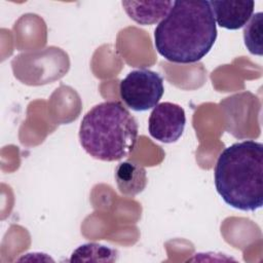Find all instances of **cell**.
Wrapping results in <instances>:
<instances>
[{
	"instance_id": "5",
	"label": "cell",
	"mask_w": 263,
	"mask_h": 263,
	"mask_svg": "<svg viewBox=\"0 0 263 263\" xmlns=\"http://www.w3.org/2000/svg\"><path fill=\"white\" fill-rule=\"evenodd\" d=\"M185 124L186 115L184 109L180 105L163 102L153 108L149 116L148 129L152 138L170 144L181 138Z\"/></svg>"
},
{
	"instance_id": "9",
	"label": "cell",
	"mask_w": 263,
	"mask_h": 263,
	"mask_svg": "<svg viewBox=\"0 0 263 263\" xmlns=\"http://www.w3.org/2000/svg\"><path fill=\"white\" fill-rule=\"evenodd\" d=\"M117 251L96 242L79 246L71 255L70 262H114L117 260Z\"/></svg>"
},
{
	"instance_id": "6",
	"label": "cell",
	"mask_w": 263,
	"mask_h": 263,
	"mask_svg": "<svg viewBox=\"0 0 263 263\" xmlns=\"http://www.w3.org/2000/svg\"><path fill=\"white\" fill-rule=\"evenodd\" d=\"M215 21L221 28L238 30L249 22L254 12V1H210Z\"/></svg>"
},
{
	"instance_id": "1",
	"label": "cell",
	"mask_w": 263,
	"mask_h": 263,
	"mask_svg": "<svg viewBox=\"0 0 263 263\" xmlns=\"http://www.w3.org/2000/svg\"><path fill=\"white\" fill-rule=\"evenodd\" d=\"M217 35L210 1H174L154 30V45L172 63L192 64L210 52Z\"/></svg>"
},
{
	"instance_id": "10",
	"label": "cell",
	"mask_w": 263,
	"mask_h": 263,
	"mask_svg": "<svg viewBox=\"0 0 263 263\" xmlns=\"http://www.w3.org/2000/svg\"><path fill=\"white\" fill-rule=\"evenodd\" d=\"M263 33V13L256 12L251 16L249 22L245 25L243 40L245 45L252 54L261 57L263 54L262 46Z\"/></svg>"
},
{
	"instance_id": "7",
	"label": "cell",
	"mask_w": 263,
	"mask_h": 263,
	"mask_svg": "<svg viewBox=\"0 0 263 263\" xmlns=\"http://www.w3.org/2000/svg\"><path fill=\"white\" fill-rule=\"evenodd\" d=\"M174 1H122L127 15L140 25H153L162 21L173 6Z\"/></svg>"
},
{
	"instance_id": "8",
	"label": "cell",
	"mask_w": 263,
	"mask_h": 263,
	"mask_svg": "<svg viewBox=\"0 0 263 263\" xmlns=\"http://www.w3.org/2000/svg\"><path fill=\"white\" fill-rule=\"evenodd\" d=\"M115 181L121 194L135 196L141 193L147 185L145 168L134 161L120 162L115 170Z\"/></svg>"
},
{
	"instance_id": "2",
	"label": "cell",
	"mask_w": 263,
	"mask_h": 263,
	"mask_svg": "<svg viewBox=\"0 0 263 263\" xmlns=\"http://www.w3.org/2000/svg\"><path fill=\"white\" fill-rule=\"evenodd\" d=\"M214 180L228 205L254 212L263 205V145L254 140L234 143L219 155Z\"/></svg>"
},
{
	"instance_id": "4",
	"label": "cell",
	"mask_w": 263,
	"mask_h": 263,
	"mask_svg": "<svg viewBox=\"0 0 263 263\" xmlns=\"http://www.w3.org/2000/svg\"><path fill=\"white\" fill-rule=\"evenodd\" d=\"M163 92V78L149 69L129 72L119 84L121 100L129 109L138 112L154 108Z\"/></svg>"
},
{
	"instance_id": "3",
	"label": "cell",
	"mask_w": 263,
	"mask_h": 263,
	"mask_svg": "<svg viewBox=\"0 0 263 263\" xmlns=\"http://www.w3.org/2000/svg\"><path fill=\"white\" fill-rule=\"evenodd\" d=\"M137 139V120L116 101L93 106L83 116L79 126L82 148L93 158L103 161H116L128 156Z\"/></svg>"
}]
</instances>
